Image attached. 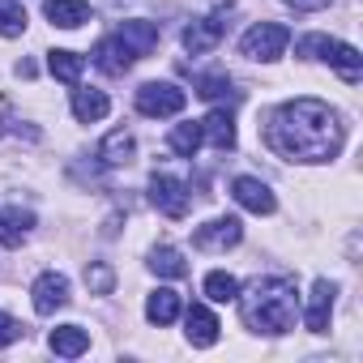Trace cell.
<instances>
[{"label": "cell", "mask_w": 363, "mask_h": 363, "mask_svg": "<svg viewBox=\"0 0 363 363\" xmlns=\"http://www.w3.org/2000/svg\"><path fill=\"white\" fill-rule=\"evenodd\" d=\"M269 150L295 162H329L342 150V120L320 99H291L265 124Z\"/></svg>", "instance_id": "1"}, {"label": "cell", "mask_w": 363, "mask_h": 363, "mask_svg": "<svg viewBox=\"0 0 363 363\" xmlns=\"http://www.w3.org/2000/svg\"><path fill=\"white\" fill-rule=\"evenodd\" d=\"M244 308V325L257 333H286L299 316V291L291 278H261L248 295H235Z\"/></svg>", "instance_id": "2"}, {"label": "cell", "mask_w": 363, "mask_h": 363, "mask_svg": "<svg viewBox=\"0 0 363 363\" xmlns=\"http://www.w3.org/2000/svg\"><path fill=\"white\" fill-rule=\"evenodd\" d=\"M295 56L333 65V69L342 73V82H350V86L363 77V56H359L350 43H342V39H329V35H303V39L295 43Z\"/></svg>", "instance_id": "3"}, {"label": "cell", "mask_w": 363, "mask_h": 363, "mask_svg": "<svg viewBox=\"0 0 363 363\" xmlns=\"http://www.w3.org/2000/svg\"><path fill=\"white\" fill-rule=\"evenodd\" d=\"M286 43H291V30L286 26H278V22H257L244 39H240V52L248 56V60H278L282 52H286Z\"/></svg>", "instance_id": "4"}, {"label": "cell", "mask_w": 363, "mask_h": 363, "mask_svg": "<svg viewBox=\"0 0 363 363\" xmlns=\"http://www.w3.org/2000/svg\"><path fill=\"white\" fill-rule=\"evenodd\" d=\"M184 103H189V94L179 90V86H171V82H145L137 90V111L150 116V120L179 116V111H184Z\"/></svg>", "instance_id": "5"}, {"label": "cell", "mask_w": 363, "mask_h": 363, "mask_svg": "<svg viewBox=\"0 0 363 363\" xmlns=\"http://www.w3.org/2000/svg\"><path fill=\"white\" fill-rule=\"evenodd\" d=\"M150 201H154V210L167 214V218H184L189 206H193V193H189L184 179H175V175H154V179H150Z\"/></svg>", "instance_id": "6"}, {"label": "cell", "mask_w": 363, "mask_h": 363, "mask_svg": "<svg viewBox=\"0 0 363 363\" xmlns=\"http://www.w3.org/2000/svg\"><path fill=\"white\" fill-rule=\"evenodd\" d=\"M244 240V223L240 218H210L206 227H197L193 231V244L201 248V252H227V248H235Z\"/></svg>", "instance_id": "7"}, {"label": "cell", "mask_w": 363, "mask_h": 363, "mask_svg": "<svg viewBox=\"0 0 363 363\" xmlns=\"http://www.w3.org/2000/svg\"><path fill=\"white\" fill-rule=\"evenodd\" d=\"M30 299H35V312H39V316H56V312L69 303V278L56 274V269L39 274L35 286H30Z\"/></svg>", "instance_id": "8"}, {"label": "cell", "mask_w": 363, "mask_h": 363, "mask_svg": "<svg viewBox=\"0 0 363 363\" xmlns=\"http://www.w3.org/2000/svg\"><path fill=\"white\" fill-rule=\"evenodd\" d=\"M227 13H231V9H218V13H210V18H197V22L184 30V48H189L193 56L214 52V48L223 43V35H227Z\"/></svg>", "instance_id": "9"}, {"label": "cell", "mask_w": 363, "mask_h": 363, "mask_svg": "<svg viewBox=\"0 0 363 363\" xmlns=\"http://www.w3.org/2000/svg\"><path fill=\"white\" fill-rule=\"evenodd\" d=\"M231 197H235L248 214H274V210H278L269 184H265V179H257V175H240V179H231Z\"/></svg>", "instance_id": "10"}, {"label": "cell", "mask_w": 363, "mask_h": 363, "mask_svg": "<svg viewBox=\"0 0 363 363\" xmlns=\"http://www.w3.org/2000/svg\"><path fill=\"white\" fill-rule=\"evenodd\" d=\"M133 48L120 39V35H107V39H99V48H94V69H103L107 77H124L128 69H133Z\"/></svg>", "instance_id": "11"}, {"label": "cell", "mask_w": 363, "mask_h": 363, "mask_svg": "<svg viewBox=\"0 0 363 363\" xmlns=\"http://www.w3.org/2000/svg\"><path fill=\"white\" fill-rule=\"evenodd\" d=\"M333 295H337V286H333L329 278H316V282H312L308 312H303V325H308L312 333H325V329H329V320H333Z\"/></svg>", "instance_id": "12"}, {"label": "cell", "mask_w": 363, "mask_h": 363, "mask_svg": "<svg viewBox=\"0 0 363 363\" xmlns=\"http://www.w3.org/2000/svg\"><path fill=\"white\" fill-rule=\"evenodd\" d=\"M184 325H189V329H184V333H189V342H193V346H201V350H206V346H214V342H218V329H223V325H218V316H214L206 303H193V308L184 312Z\"/></svg>", "instance_id": "13"}, {"label": "cell", "mask_w": 363, "mask_h": 363, "mask_svg": "<svg viewBox=\"0 0 363 363\" xmlns=\"http://www.w3.org/2000/svg\"><path fill=\"white\" fill-rule=\"evenodd\" d=\"M43 13H48V22L60 26V30H77V26L90 22V5H86V0H48Z\"/></svg>", "instance_id": "14"}, {"label": "cell", "mask_w": 363, "mask_h": 363, "mask_svg": "<svg viewBox=\"0 0 363 363\" xmlns=\"http://www.w3.org/2000/svg\"><path fill=\"white\" fill-rule=\"evenodd\" d=\"M48 346H52L60 359H77V354H86V350H90V333H86L82 325H60V329H52Z\"/></svg>", "instance_id": "15"}, {"label": "cell", "mask_w": 363, "mask_h": 363, "mask_svg": "<svg viewBox=\"0 0 363 363\" xmlns=\"http://www.w3.org/2000/svg\"><path fill=\"white\" fill-rule=\"evenodd\" d=\"M128 48H133V56L141 60V56H150L154 48H158V26L154 22H120V30H116Z\"/></svg>", "instance_id": "16"}, {"label": "cell", "mask_w": 363, "mask_h": 363, "mask_svg": "<svg viewBox=\"0 0 363 363\" xmlns=\"http://www.w3.org/2000/svg\"><path fill=\"white\" fill-rule=\"evenodd\" d=\"M201 137L214 145V150H231L235 145V120H231V111H210L206 120H201Z\"/></svg>", "instance_id": "17"}, {"label": "cell", "mask_w": 363, "mask_h": 363, "mask_svg": "<svg viewBox=\"0 0 363 363\" xmlns=\"http://www.w3.org/2000/svg\"><path fill=\"white\" fill-rule=\"evenodd\" d=\"M111 111V99L103 94V90H73V116L82 120V124H94V120H103Z\"/></svg>", "instance_id": "18"}, {"label": "cell", "mask_w": 363, "mask_h": 363, "mask_svg": "<svg viewBox=\"0 0 363 363\" xmlns=\"http://www.w3.org/2000/svg\"><path fill=\"white\" fill-rule=\"evenodd\" d=\"M145 316H150V325H171V320L179 316V295H175L171 286L150 291V299H145Z\"/></svg>", "instance_id": "19"}, {"label": "cell", "mask_w": 363, "mask_h": 363, "mask_svg": "<svg viewBox=\"0 0 363 363\" xmlns=\"http://www.w3.org/2000/svg\"><path fill=\"white\" fill-rule=\"evenodd\" d=\"M48 69H52V77H56V82H69V86H77V82H82V69H86V60H82L77 52H69V48H56V52H48Z\"/></svg>", "instance_id": "20"}, {"label": "cell", "mask_w": 363, "mask_h": 363, "mask_svg": "<svg viewBox=\"0 0 363 363\" xmlns=\"http://www.w3.org/2000/svg\"><path fill=\"white\" fill-rule=\"evenodd\" d=\"M133 133H124V128H116V133H107L103 137V145H99V158L107 162V167H120V162H128L133 158Z\"/></svg>", "instance_id": "21"}, {"label": "cell", "mask_w": 363, "mask_h": 363, "mask_svg": "<svg viewBox=\"0 0 363 363\" xmlns=\"http://www.w3.org/2000/svg\"><path fill=\"white\" fill-rule=\"evenodd\" d=\"M201 141H206V137H201V124H193V120H189V124H175L171 137H167V145H171L179 158H193V154L201 150Z\"/></svg>", "instance_id": "22"}, {"label": "cell", "mask_w": 363, "mask_h": 363, "mask_svg": "<svg viewBox=\"0 0 363 363\" xmlns=\"http://www.w3.org/2000/svg\"><path fill=\"white\" fill-rule=\"evenodd\" d=\"M150 269L158 274V278H184L189 274V265H184V257H179V248H154L150 252Z\"/></svg>", "instance_id": "23"}, {"label": "cell", "mask_w": 363, "mask_h": 363, "mask_svg": "<svg viewBox=\"0 0 363 363\" xmlns=\"http://www.w3.org/2000/svg\"><path fill=\"white\" fill-rule=\"evenodd\" d=\"M22 35H26L22 0H0V39H22Z\"/></svg>", "instance_id": "24"}, {"label": "cell", "mask_w": 363, "mask_h": 363, "mask_svg": "<svg viewBox=\"0 0 363 363\" xmlns=\"http://www.w3.org/2000/svg\"><path fill=\"white\" fill-rule=\"evenodd\" d=\"M235 295H240V278H231V274H223V269L206 274V299H214V303H235Z\"/></svg>", "instance_id": "25"}, {"label": "cell", "mask_w": 363, "mask_h": 363, "mask_svg": "<svg viewBox=\"0 0 363 363\" xmlns=\"http://www.w3.org/2000/svg\"><path fill=\"white\" fill-rule=\"evenodd\" d=\"M197 94L201 99H210V103H235L240 94L231 90V77H223V73H210V77H197Z\"/></svg>", "instance_id": "26"}, {"label": "cell", "mask_w": 363, "mask_h": 363, "mask_svg": "<svg viewBox=\"0 0 363 363\" xmlns=\"http://www.w3.org/2000/svg\"><path fill=\"white\" fill-rule=\"evenodd\" d=\"M86 282H90V291H99V295H111V286H116V274H111V265L94 261V265L86 269Z\"/></svg>", "instance_id": "27"}, {"label": "cell", "mask_w": 363, "mask_h": 363, "mask_svg": "<svg viewBox=\"0 0 363 363\" xmlns=\"http://www.w3.org/2000/svg\"><path fill=\"white\" fill-rule=\"evenodd\" d=\"M22 333H26V329H22V320H13L9 312H0V346H13Z\"/></svg>", "instance_id": "28"}, {"label": "cell", "mask_w": 363, "mask_h": 363, "mask_svg": "<svg viewBox=\"0 0 363 363\" xmlns=\"http://www.w3.org/2000/svg\"><path fill=\"white\" fill-rule=\"evenodd\" d=\"M22 235H26V231H18V227L9 223V214H0V244H5V248H18Z\"/></svg>", "instance_id": "29"}, {"label": "cell", "mask_w": 363, "mask_h": 363, "mask_svg": "<svg viewBox=\"0 0 363 363\" xmlns=\"http://www.w3.org/2000/svg\"><path fill=\"white\" fill-rule=\"evenodd\" d=\"M282 5H291V9H299V13H316V9L329 5V0H282Z\"/></svg>", "instance_id": "30"}]
</instances>
